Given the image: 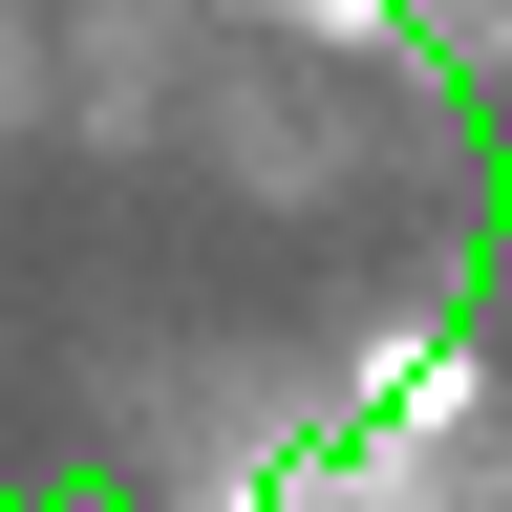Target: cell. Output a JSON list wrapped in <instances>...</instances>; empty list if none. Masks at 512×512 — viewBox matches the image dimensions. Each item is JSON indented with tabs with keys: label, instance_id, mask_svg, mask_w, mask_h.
Segmentation results:
<instances>
[{
	"label": "cell",
	"instance_id": "6da1fadb",
	"mask_svg": "<svg viewBox=\"0 0 512 512\" xmlns=\"http://www.w3.org/2000/svg\"><path fill=\"white\" fill-rule=\"evenodd\" d=\"M278 22H320V43H406V22H384V0H278Z\"/></svg>",
	"mask_w": 512,
	"mask_h": 512
}]
</instances>
